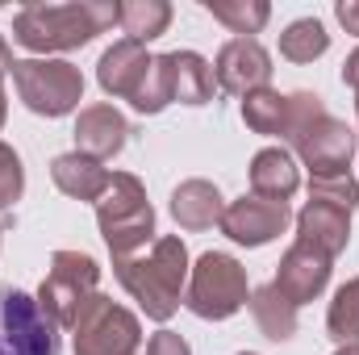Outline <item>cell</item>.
I'll return each instance as SVG.
<instances>
[{"label":"cell","mask_w":359,"mask_h":355,"mask_svg":"<svg viewBox=\"0 0 359 355\" xmlns=\"http://www.w3.org/2000/svg\"><path fill=\"white\" fill-rule=\"evenodd\" d=\"M343 84H347L351 92H359V46L343 59Z\"/></svg>","instance_id":"cell-32"},{"label":"cell","mask_w":359,"mask_h":355,"mask_svg":"<svg viewBox=\"0 0 359 355\" xmlns=\"http://www.w3.org/2000/svg\"><path fill=\"white\" fill-rule=\"evenodd\" d=\"M142 355H192V347H188V339L184 335H176V330H159V335H151L147 339V351Z\"/></svg>","instance_id":"cell-30"},{"label":"cell","mask_w":359,"mask_h":355,"mask_svg":"<svg viewBox=\"0 0 359 355\" xmlns=\"http://www.w3.org/2000/svg\"><path fill=\"white\" fill-rule=\"evenodd\" d=\"M4 121H8V96H4V84H0V130H4Z\"/></svg>","instance_id":"cell-34"},{"label":"cell","mask_w":359,"mask_h":355,"mask_svg":"<svg viewBox=\"0 0 359 355\" xmlns=\"http://www.w3.org/2000/svg\"><path fill=\"white\" fill-rule=\"evenodd\" d=\"M238 355H259V351H238Z\"/></svg>","instance_id":"cell-37"},{"label":"cell","mask_w":359,"mask_h":355,"mask_svg":"<svg viewBox=\"0 0 359 355\" xmlns=\"http://www.w3.org/2000/svg\"><path fill=\"white\" fill-rule=\"evenodd\" d=\"M25 192V163L21 155L0 138V209H13Z\"/></svg>","instance_id":"cell-29"},{"label":"cell","mask_w":359,"mask_h":355,"mask_svg":"<svg viewBox=\"0 0 359 355\" xmlns=\"http://www.w3.org/2000/svg\"><path fill=\"white\" fill-rule=\"evenodd\" d=\"M50 180H55V188H59L63 196H72V201H92V205H96V201L104 196L113 172H109L104 163L88 159V155H80V151H63V155L50 159Z\"/></svg>","instance_id":"cell-17"},{"label":"cell","mask_w":359,"mask_h":355,"mask_svg":"<svg viewBox=\"0 0 359 355\" xmlns=\"http://www.w3.org/2000/svg\"><path fill=\"white\" fill-rule=\"evenodd\" d=\"M96 284H100V264L88 251H55L38 284V305L59 330H72L84 301L96 293Z\"/></svg>","instance_id":"cell-7"},{"label":"cell","mask_w":359,"mask_h":355,"mask_svg":"<svg viewBox=\"0 0 359 355\" xmlns=\"http://www.w3.org/2000/svg\"><path fill=\"white\" fill-rule=\"evenodd\" d=\"M330 109H326V100L318 96V92L301 88V92H288V126H284V142L292 147L318 117H326Z\"/></svg>","instance_id":"cell-27"},{"label":"cell","mask_w":359,"mask_h":355,"mask_svg":"<svg viewBox=\"0 0 359 355\" xmlns=\"http://www.w3.org/2000/svg\"><path fill=\"white\" fill-rule=\"evenodd\" d=\"M163 59H168L172 100H180V105H192V109L213 100L217 80H213V63H209L205 55H196V51H168Z\"/></svg>","instance_id":"cell-19"},{"label":"cell","mask_w":359,"mask_h":355,"mask_svg":"<svg viewBox=\"0 0 359 355\" xmlns=\"http://www.w3.org/2000/svg\"><path fill=\"white\" fill-rule=\"evenodd\" d=\"M243 121L251 134H264V138H284V126H288V96L276 88H255L243 96Z\"/></svg>","instance_id":"cell-22"},{"label":"cell","mask_w":359,"mask_h":355,"mask_svg":"<svg viewBox=\"0 0 359 355\" xmlns=\"http://www.w3.org/2000/svg\"><path fill=\"white\" fill-rule=\"evenodd\" d=\"M301 188V168L292 159L288 147H264L251 159V192L264 201H292V192Z\"/></svg>","instance_id":"cell-18"},{"label":"cell","mask_w":359,"mask_h":355,"mask_svg":"<svg viewBox=\"0 0 359 355\" xmlns=\"http://www.w3.org/2000/svg\"><path fill=\"white\" fill-rule=\"evenodd\" d=\"M326 51H330V34L318 17H297L280 34V59H288V63H313Z\"/></svg>","instance_id":"cell-23"},{"label":"cell","mask_w":359,"mask_h":355,"mask_svg":"<svg viewBox=\"0 0 359 355\" xmlns=\"http://www.w3.org/2000/svg\"><path fill=\"white\" fill-rule=\"evenodd\" d=\"M247 301H251L247 267L238 264L230 251H205V255L192 260L188 288H184L188 314H196L201 322H226V318H234Z\"/></svg>","instance_id":"cell-4"},{"label":"cell","mask_w":359,"mask_h":355,"mask_svg":"<svg viewBox=\"0 0 359 355\" xmlns=\"http://www.w3.org/2000/svg\"><path fill=\"white\" fill-rule=\"evenodd\" d=\"M0 234H4V226H0Z\"/></svg>","instance_id":"cell-38"},{"label":"cell","mask_w":359,"mask_h":355,"mask_svg":"<svg viewBox=\"0 0 359 355\" xmlns=\"http://www.w3.org/2000/svg\"><path fill=\"white\" fill-rule=\"evenodd\" d=\"M117 25V0H67V4H25L13 17V38L34 59H55L88 46L96 34Z\"/></svg>","instance_id":"cell-1"},{"label":"cell","mask_w":359,"mask_h":355,"mask_svg":"<svg viewBox=\"0 0 359 355\" xmlns=\"http://www.w3.org/2000/svg\"><path fill=\"white\" fill-rule=\"evenodd\" d=\"M0 355H59V326L13 284H0Z\"/></svg>","instance_id":"cell-8"},{"label":"cell","mask_w":359,"mask_h":355,"mask_svg":"<svg viewBox=\"0 0 359 355\" xmlns=\"http://www.w3.org/2000/svg\"><path fill=\"white\" fill-rule=\"evenodd\" d=\"M188 272H192V260H188V247L180 234H159L147 251L113 260V276L121 280V288L159 326H168L176 318V309L184 305Z\"/></svg>","instance_id":"cell-2"},{"label":"cell","mask_w":359,"mask_h":355,"mask_svg":"<svg viewBox=\"0 0 359 355\" xmlns=\"http://www.w3.org/2000/svg\"><path fill=\"white\" fill-rule=\"evenodd\" d=\"M251 318H255V326H259V335L271 339V343H288L292 335H297V305L292 301H284L280 293H276V284H259V288H251Z\"/></svg>","instance_id":"cell-20"},{"label":"cell","mask_w":359,"mask_h":355,"mask_svg":"<svg viewBox=\"0 0 359 355\" xmlns=\"http://www.w3.org/2000/svg\"><path fill=\"white\" fill-rule=\"evenodd\" d=\"M334 17H339V25H343L347 34L359 38V0H339V4H334Z\"/></svg>","instance_id":"cell-31"},{"label":"cell","mask_w":359,"mask_h":355,"mask_svg":"<svg viewBox=\"0 0 359 355\" xmlns=\"http://www.w3.org/2000/svg\"><path fill=\"white\" fill-rule=\"evenodd\" d=\"M72 351L76 355H138L142 351V322L121 301L92 293L72 326Z\"/></svg>","instance_id":"cell-6"},{"label":"cell","mask_w":359,"mask_h":355,"mask_svg":"<svg viewBox=\"0 0 359 355\" xmlns=\"http://www.w3.org/2000/svg\"><path fill=\"white\" fill-rule=\"evenodd\" d=\"M205 13H209L213 21H222V25H226L230 34H238V38L259 34L271 21L268 0H205Z\"/></svg>","instance_id":"cell-24"},{"label":"cell","mask_w":359,"mask_h":355,"mask_svg":"<svg viewBox=\"0 0 359 355\" xmlns=\"http://www.w3.org/2000/svg\"><path fill=\"white\" fill-rule=\"evenodd\" d=\"M309 201H326V205H339L347 213H355L359 205V180L347 176H330V180H309Z\"/></svg>","instance_id":"cell-28"},{"label":"cell","mask_w":359,"mask_h":355,"mask_svg":"<svg viewBox=\"0 0 359 355\" xmlns=\"http://www.w3.org/2000/svg\"><path fill=\"white\" fill-rule=\"evenodd\" d=\"M172 217H176L180 230H188V234H201V230H213V226H222V213H226V196H222V188L213 184V180H180L176 188H172Z\"/></svg>","instance_id":"cell-15"},{"label":"cell","mask_w":359,"mask_h":355,"mask_svg":"<svg viewBox=\"0 0 359 355\" xmlns=\"http://www.w3.org/2000/svg\"><path fill=\"white\" fill-rule=\"evenodd\" d=\"M334 355H359V343H347V347H339Z\"/></svg>","instance_id":"cell-35"},{"label":"cell","mask_w":359,"mask_h":355,"mask_svg":"<svg viewBox=\"0 0 359 355\" xmlns=\"http://www.w3.org/2000/svg\"><path fill=\"white\" fill-rule=\"evenodd\" d=\"M297 222V243L322 251L326 260L343 255L347 243H351V213L339 209V205H326V201H305L301 213L292 217Z\"/></svg>","instance_id":"cell-14"},{"label":"cell","mask_w":359,"mask_h":355,"mask_svg":"<svg viewBox=\"0 0 359 355\" xmlns=\"http://www.w3.org/2000/svg\"><path fill=\"white\" fill-rule=\"evenodd\" d=\"M13 63H17V59H13V46H8V38L0 34V80L13 76Z\"/></svg>","instance_id":"cell-33"},{"label":"cell","mask_w":359,"mask_h":355,"mask_svg":"<svg viewBox=\"0 0 359 355\" xmlns=\"http://www.w3.org/2000/svg\"><path fill=\"white\" fill-rule=\"evenodd\" d=\"M326 335H330L339 347L359 343V276H351L347 284L334 288L330 309H326Z\"/></svg>","instance_id":"cell-25"},{"label":"cell","mask_w":359,"mask_h":355,"mask_svg":"<svg viewBox=\"0 0 359 355\" xmlns=\"http://www.w3.org/2000/svg\"><path fill=\"white\" fill-rule=\"evenodd\" d=\"M292 213L284 201H264L255 192H243L238 201H226V213H222V234L238 247H268L271 239H280L288 230Z\"/></svg>","instance_id":"cell-10"},{"label":"cell","mask_w":359,"mask_h":355,"mask_svg":"<svg viewBox=\"0 0 359 355\" xmlns=\"http://www.w3.org/2000/svg\"><path fill=\"white\" fill-rule=\"evenodd\" d=\"M330 272H334V260H326L322 251H313V247H305V243H292V247L280 255L271 284H276V293H280L284 301H292V305L301 309V305H309V301H318V297L326 293Z\"/></svg>","instance_id":"cell-12"},{"label":"cell","mask_w":359,"mask_h":355,"mask_svg":"<svg viewBox=\"0 0 359 355\" xmlns=\"http://www.w3.org/2000/svg\"><path fill=\"white\" fill-rule=\"evenodd\" d=\"M96 230L113 260L147 251L155 234V205L147 201V184L130 172H113L104 196L96 201Z\"/></svg>","instance_id":"cell-3"},{"label":"cell","mask_w":359,"mask_h":355,"mask_svg":"<svg viewBox=\"0 0 359 355\" xmlns=\"http://www.w3.org/2000/svg\"><path fill=\"white\" fill-rule=\"evenodd\" d=\"M117 25L126 29L130 42H155L172 25V4L168 0H117Z\"/></svg>","instance_id":"cell-21"},{"label":"cell","mask_w":359,"mask_h":355,"mask_svg":"<svg viewBox=\"0 0 359 355\" xmlns=\"http://www.w3.org/2000/svg\"><path fill=\"white\" fill-rule=\"evenodd\" d=\"M271 55L259 38H230L213 59V80L230 96H247L255 88H271Z\"/></svg>","instance_id":"cell-11"},{"label":"cell","mask_w":359,"mask_h":355,"mask_svg":"<svg viewBox=\"0 0 359 355\" xmlns=\"http://www.w3.org/2000/svg\"><path fill=\"white\" fill-rule=\"evenodd\" d=\"M355 130L339 117H318L288 151L292 159H301V168H309V180H330V176H347L351 159H355Z\"/></svg>","instance_id":"cell-9"},{"label":"cell","mask_w":359,"mask_h":355,"mask_svg":"<svg viewBox=\"0 0 359 355\" xmlns=\"http://www.w3.org/2000/svg\"><path fill=\"white\" fill-rule=\"evenodd\" d=\"M130 105H134V113H142V117H155V113H163V109L172 105V80H168V59H163V55L151 59L142 84L130 96Z\"/></svg>","instance_id":"cell-26"},{"label":"cell","mask_w":359,"mask_h":355,"mask_svg":"<svg viewBox=\"0 0 359 355\" xmlns=\"http://www.w3.org/2000/svg\"><path fill=\"white\" fill-rule=\"evenodd\" d=\"M76 151L80 155H88L96 163H109L113 155H121L126 151V142H130V121H126V113L121 109H113V105H84L80 113H76Z\"/></svg>","instance_id":"cell-13"},{"label":"cell","mask_w":359,"mask_h":355,"mask_svg":"<svg viewBox=\"0 0 359 355\" xmlns=\"http://www.w3.org/2000/svg\"><path fill=\"white\" fill-rule=\"evenodd\" d=\"M13 88L38 117H67L84 100V72L67 59H17Z\"/></svg>","instance_id":"cell-5"},{"label":"cell","mask_w":359,"mask_h":355,"mask_svg":"<svg viewBox=\"0 0 359 355\" xmlns=\"http://www.w3.org/2000/svg\"><path fill=\"white\" fill-rule=\"evenodd\" d=\"M151 59H155V55H151L142 42H130V38L113 42V46L100 55V63H96V84H100V92L113 96V100H130L134 88L142 84Z\"/></svg>","instance_id":"cell-16"},{"label":"cell","mask_w":359,"mask_h":355,"mask_svg":"<svg viewBox=\"0 0 359 355\" xmlns=\"http://www.w3.org/2000/svg\"><path fill=\"white\" fill-rule=\"evenodd\" d=\"M355 121H359V92H355ZM355 138H359V130H355Z\"/></svg>","instance_id":"cell-36"}]
</instances>
